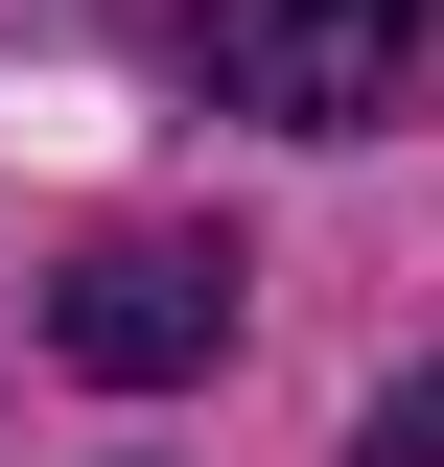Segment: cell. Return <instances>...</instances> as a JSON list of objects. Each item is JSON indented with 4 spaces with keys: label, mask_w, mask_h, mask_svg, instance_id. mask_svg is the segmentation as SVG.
<instances>
[{
    "label": "cell",
    "mask_w": 444,
    "mask_h": 467,
    "mask_svg": "<svg viewBox=\"0 0 444 467\" xmlns=\"http://www.w3.org/2000/svg\"><path fill=\"white\" fill-rule=\"evenodd\" d=\"M187 70L280 140H375L397 70H421V0H187Z\"/></svg>",
    "instance_id": "obj_1"
},
{
    "label": "cell",
    "mask_w": 444,
    "mask_h": 467,
    "mask_svg": "<svg viewBox=\"0 0 444 467\" xmlns=\"http://www.w3.org/2000/svg\"><path fill=\"white\" fill-rule=\"evenodd\" d=\"M234 304H258V281H234V234H94V257L48 281V350L94 374V398H164V374L234 350Z\"/></svg>",
    "instance_id": "obj_2"
},
{
    "label": "cell",
    "mask_w": 444,
    "mask_h": 467,
    "mask_svg": "<svg viewBox=\"0 0 444 467\" xmlns=\"http://www.w3.org/2000/svg\"><path fill=\"white\" fill-rule=\"evenodd\" d=\"M351 467H444V350H421V374H397L375 420H351Z\"/></svg>",
    "instance_id": "obj_3"
}]
</instances>
